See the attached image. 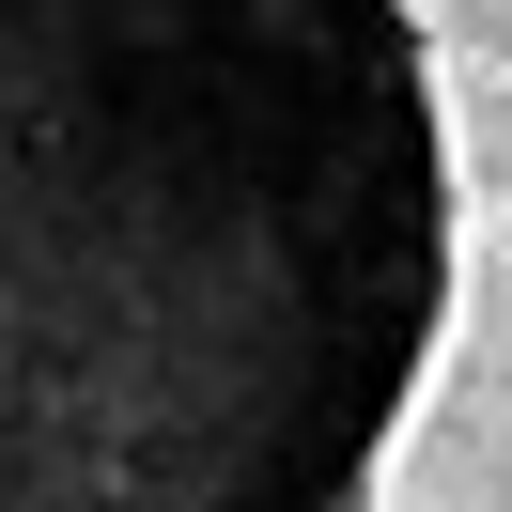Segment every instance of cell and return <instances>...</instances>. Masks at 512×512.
<instances>
[{
    "mask_svg": "<svg viewBox=\"0 0 512 512\" xmlns=\"http://www.w3.org/2000/svg\"><path fill=\"white\" fill-rule=\"evenodd\" d=\"M450 295L419 0H0V512H342Z\"/></svg>",
    "mask_w": 512,
    "mask_h": 512,
    "instance_id": "6da1fadb",
    "label": "cell"
}]
</instances>
